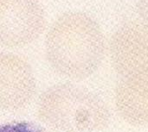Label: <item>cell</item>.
<instances>
[{
    "mask_svg": "<svg viewBox=\"0 0 148 132\" xmlns=\"http://www.w3.org/2000/svg\"><path fill=\"white\" fill-rule=\"evenodd\" d=\"M37 112L48 126L61 132H95L109 123L104 101L92 92L70 84L55 86L40 98Z\"/></svg>",
    "mask_w": 148,
    "mask_h": 132,
    "instance_id": "7a4b0ae2",
    "label": "cell"
},
{
    "mask_svg": "<svg viewBox=\"0 0 148 132\" xmlns=\"http://www.w3.org/2000/svg\"><path fill=\"white\" fill-rule=\"evenodd\" d=\"M35 91V77L27 60L12 53H0V109L23 108Z\"/></svg>",
    "mask_w": 148,
    "mask_h": 132,
    "instance_id": "5b68a950",
    "label": "cell"
},
{
    "mask_svg": "<svg viewBox=\"0 0 148 132\" xmlns=\"http://www.w3.org/2000/svg\"><path fill=\"white\" fill-rule=\"evenodd\" d=\"M139 21L148 29V0H135Z\"/></svg>",
    "mask_w": 148,
    "mask_h": 132,
    "instance_id": "ba28073f",
    "label": "cell"
},
{
    "mask_svg": "<svg viewBox=\"0 0 148 132\" xmlns=\"http://www.w3.org/2000/svg\"><path fill=\"white\" fill-rule=\"evenodd\" d=\"M108 49L112 65L123 79L148 72V29L140 21L120 26Z\"/></svg>",
    "mask_w": 148,
    "mask_h": 132,
    "instance_id": "277c9868",
    "label": "cell"
},
{
    "mask_svg": "<svg viewBox=\"0 0 148 132\" xmlns=\"http://www.w3.org/2000/svg\"><path fill=\"white\" fill-rule=\"evenodd\" d=\"M120 115L135 125H148V72L124 78L115 91Z\"/></svg>",
    "mask_w": 148,
    "mask_h": 132,
    "instance_id": "8992f818",
    "label": "cell"
},
{
    "mask_svg": "<svg viewBox=\"0 0 148 132\" xmlns=\"http://www.w3.org/2000/svg\"><path fill=\"white\" fill-rule=\"evenodd\" d=\"M50 66L62 76L83 79L101 65L106 40L99 22L81 10H69L52 22L45 42Z\"/></svg>",
    "mask_w": 148,
    "mask_h": 132,
    "instance_id": "6da1fadb",
    "label": "cell"
},
{
    "mask_svg": "<svg viewBox=\"0 0 148 132\" xmlns=\"http://www.w3.org/2000/svg\"><path fill=\"white\" fill-rule=\"evenodd\" d=\"M39 0H0V45L15 48L35 41L45 27Z\"/></svg>",
    "mask_w": 148,
    "mask_h": 132,
    "instance_id": "3957f363",
    "label": "cell"
},
{
    "mask_svg": "<svg viewBox=\"0 0 148 132\" xmlns=\"http://www.w3.org/2000/svg\"><path fill=\"white\" fill-rule=\"evenodd\" d=\"M0 132H42L36 126L24 123H10L0 125Z\"/></svg>",
    "mask_w": 148,
    "mask_h": 132,
    "instance_id": "52a82bcc",
    "label": "cell"
}]
</instances>
